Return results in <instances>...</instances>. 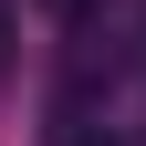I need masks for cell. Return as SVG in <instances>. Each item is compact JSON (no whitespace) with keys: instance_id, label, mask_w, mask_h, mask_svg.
Listing matches in <instances>:
<instances>
[{"instance_id":"6da1fadb","label":"cell","mask_w":146,"mask_h":146,"mask_svg":"<svg viewBox=\"0 0 146 146\" xmlns=\"http://www.w3.org/2000/svg\"><path fill=\"white\" fill-rule=\"evenodd\" d=\"M0 63H11V11H0Z\"/></svg>"},{"instance_id":"7a4b0ae2","label":"cell","mask_w":146,"mask_h":146,"mask_svg":"<svg viewBox=\"0 0 146 146\" xmlns=\"http://www.w3.org/2000/svg\"><path fill=\"white\" fill-rule=\"evenodd\" d=\"M52 11H84V0H52Z\"/></svg>"}]
</instances>
